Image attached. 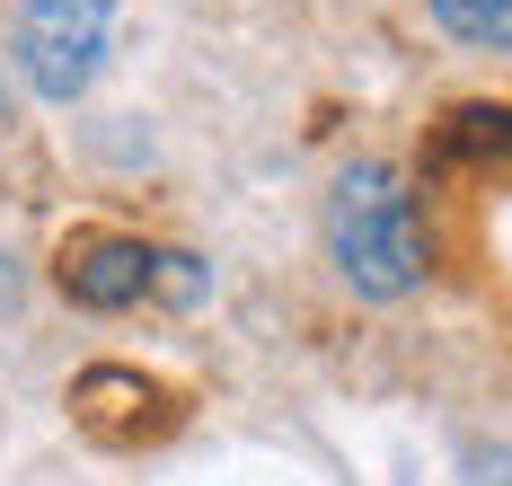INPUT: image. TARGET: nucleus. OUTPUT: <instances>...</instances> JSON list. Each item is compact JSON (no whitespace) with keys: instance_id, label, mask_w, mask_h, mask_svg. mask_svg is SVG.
I'll use <instances>...</instances> for the list:
<instances>
[{"instance_id":"obj_1","label":"nucleus","mask_w":512,"mask_h":486,"mask_svg":"<svg viewBox=\"0 0 512 486\" xmlns=\"http://www.w3.org/2000/svg\"><path fill=\"white\" fill-rule=\"evenodd\" d=\"M327 257L362 301H407L424 283V230H415V195L398 168L354 160L327 195Z\"/></svg>"},{"instance_id":"obj_2","label":"nucleus","mask_w":512,"mask_h":486,"mask_svg":"<svg viewBox=\"0 0 512 486\" xmlns=\"http://www.w3.org/2000/svg\"><path fill=\"white\" fill-rule=\"evenodd\" d=\"M62 292L80 310H133V301H204V266L195 257H168V248H142V239H115V230H89L62 248Z\"/></svg>"},{"instance_id":"obj_3","label":"nucleus","mask_w":512,"mask_h":486,"mask_svg":"<svg viewBox=\"0 0 512 486\" xmlns=\"http://www.w3.org/2000/svg\"><path fill=\"white\" fill-rule=\"evenodd\" d=\"M106 62V0H18V71L27 89L71 107Z\"/></svg>"},{"instance_id":"obj_4","label":"nucleus","mask_w":512,"mask_h":486,"mask_svg":"<svg viewBox=\"0 0 512 486\" xmlns=\"http://www.w3.org/2000/svg\"><path fill=\"white\" fill-rule=\"evenodd\" d=\"M433 18L460 36V45H486V54H512V0H433Z\"/></svg>"},{"instance_id":"obj_5","label":"nucleus","mask_w":512,"mask_h":486,"mask_svg":"<svg viewBox=\"0 0 512 486\" xmlns=\"http://www.w3.org/2000/svg\"><path fill=\"white\" fill-rule=\"evenodd\" d=\"M460 486H512V451H486V442H477L460 460Z\"/></svg>"}]
</instances>
